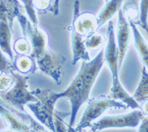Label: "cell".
I'll return each instance as SVG.
<instances>
[{"label": "cell", "instance_id": "6da1fadb", "mask_svg": "<svg viewBox=\"0 0 148 132\" xmlns=\"http://www.w3.org/2000/svg\"><path fill=\"white\" fill-rule=\"evenodd\" d=\"M104 62V49L102 48L93 59L90 61L83 60L81 69L69 87L64 91L57 93L58 98L67 97L71 102L70 131H75L73 126L76 121L77 112L80 107L89 100L91 88L97 79Z\"/></svg>", "mask_w": 148, "mask_h": 132}, {"label": "cell", "instance_id": "7a4b0ae2", "mask_svg": "<svg viewBox=\"0 0 148 132\" xmlns=\"http://www.w3.org/2000/svg\"><path fill=\"white\" fill-rule=\"evenodd\" d=\"M104 59L110 70L112 80H113L110 94L108 97L113 100H121L129 108L141 110L140 104L137 102L133 97L130 96L129 94L123 88L119 79V68L118 47L116 43L114 27H113V23L112 21H110L109 25H108V43H107L106 47L104 49Z\"/></svg>", "mask_w": 148, "mask_h": 132}, {"label": "cell", "instance_id": "3957f363", "mask_svg": "<svg viewBox=\"0 0 148 132\" xmlns=\"http://www.w3.org/2000/svg\"><path fill=\"white\" fill-rule=\"evenodd\" d=\"M39 100L37 102H29L26 106L30 109L37 120L45 127L55 131L53 122V114L55 109L54 105L59 100L57 93L52 91L50 89H37L32 91Z\"/></svg>", "mask_w": 148, "mask_h": 132}, {"label": "cell", "instance_id": "277c9868", "mask_svg": "<svg viewBox=\"0 0 148 132\" xmlns=\"http://www.w3.org/2000/svg\"><path fill=\"white\" fill-rule=\"evenodd\" d=\"M15 82L9 90L0 93V98L10 108L18 111L27 113L25 107L29 102H37L39 99L28 90L27 80L28 76L13 71Z\"/></svg>", "mask_w": 148, "mask_h": 132}, {"label": "cell", "instance_id": "5b68a950", "mask_svg": "<svg viewBox=\"0 0 148 132\" xmlns=\"http://www.w3.org/2000/svg\"><path fill=\"white\" fill-rule=\"evenodd\" d=\"M127 105L123 102H119L106 96L90 99L81 121L75 129V131H82L86 128L89 127L92 121L99 117L108 109H127Z\"/></svg>", "mask_w": 148, "mask_h": 132}, {"label": "cell", "instance_id": "8992f818", "mask_svg": "<svg viewBox=\"0 0 148 132\" xmlns=\"http://www.w3.org/2000/svg\"><path fill=\"white\" fill-rule=\"evenodd\" d=\"M34 61L38 69L51 76L57 85H60L62 79V68L66 61L63 55L53 52L47 47L35 57Z\"/></svg>", "mask_w": 148, "mask_h": 132}, {"label": "cell", "instance_id": "52a82bcc", "mask_svg": "<svg viewBox=\"0 0 148 132\" xmlns=\"http://www.w3.org/2000/svg\"><path fill=\"white\" fill-rule=\"evenodd\" d=\"M145 116L142 110L135 109L133 111L125 114L103 117L97 122H91L89 127L91 131L112 128H136L141 123Z\"/></svg>", "mask_w": 148, "mask_h": 132}, {"label": "cell", "instance_id": "ba28073f", "mask_svg": "<svg viewBox=\"0 0 148 132\" xmlns=\"http://www.w3.org/2000/svg\"><path fill=\"white\" fill-rule=\"evenodd\" d=\"M17 19L20 23L24 37L30 42L31 45V53L30 56L34 60L35 57L48 47V38L44 30L41 29L39 25L35 26L27 19L25 16L20 14L17 16Z\"/></svg>", "mask_w": 148, "mask_h": 132}, {"label": "cell", "instance_id": "9c48e42d", "mask_svg": "<svg viewBox=\"0 0 148 132\" xmlns=\"http://www.w3.org/2000/svg\"><path fill=\"white\" fill-rule=\"evenodd\" d=\"M80 3L79 0L74 2L73 17L72 25L76 32L79 33L83 37H87L91 33L97 31V20L96 16L92 13L85 12L80 14Z\"/></svg>", "mask_w": 148, "mask_h": 132}, {"label": "cell", "instance_id": "30bf717a", "mask_svg": "<svg viewBox=\"0 0 148 132\" xmlns=\"http://www.w3.org/2000/svg\"><path fill=\"white\" fill-rule=\"evenodd\" d=\"M118 24H117V39H118L119 68H121L124 58L128 49L130 40V24L127 21L121 8L118 11Z\"/></svg>", "mask_w": 148, "mask_h": 132}, {"label": "cell", "instance_id": "8fae6325", "mask_svg": "<svg viewBox=\"0 0 148 132\" xmlns=\"http://www.w3.org/2000/svg\"><path fill=\"white\" fill-rule=\"evenodd\" d=\"M68 29L71 32V47L73 51L72 64L75 65L79 60L90 61V56L88 51V47L86 46L84 37L76 32L72 24L69 26Z\"/></svg>", "mask_w": 148, "mask_h": 132}, {"label": "cell", "instance_id": "7c38bea8", "mask_svg": "<svg viewBox=\"0 0 148 132\" xmlns=\"http://www.w3.org/2000/svg\"><path fill=\"white\" fill-rule=\"evenodd\" d=\"M0 114L5 125L14 131H32L30 127L21 120L16 113L12 111L9 108H5L0 102Z\"/></svg>", "mask_w": 148, "mask_h": 132}, {"label": "cell", "instance_id": "4fadbf2b", "mask_svg": "<svg viewBox=\"0 0 148 132\" xmlns=\"http://www.w3.org/2000/svg\"><path fill=\"white\" fill-rule=\"evenodd\" d=\"M12 27L7 19H0V48L10 60H14V51L11 46Z\"/></svg>", "mask_w": 148, "mask_h": 132}, {"label": "cell", "instance_id": "5bb4252c", "mask_svg": "<svg viewBox=\"0 0 148 132\" xmlns=\"http://www.w3.org/2000/svg\"><path fill=\"white\" fill-rule=\"evenodd\" d=\"M22 13V5L18 0H0V19H7L12 26L14 19Z\"/></svg>", "mask_w": 148, "mask_h": 132}, {"label": "cell", "instance_id": "9a60e30c", "mask_svg": "<svg viewBox=\"0 0 148 132\" xmlns=\"http://www.w3.org/2000/svg\"><path fill=\"white\" fill-rule=\"evenodd\" d=\"M130 26L131 27L133 31L136 49L138 52L141 63L148 70V44L140 34L134 22H130Z\"/></svg>", "mask_w": 148, "mask_h": 132}, {"label": "cell", "instance_id": "2e32d148", "mask_svg": "<svg viewBox=\"0 0 148 132\" xmlns=\"http://www.w3.org/2000/svg\"><path fill=\"white\" fill-rule=\"evenodd\" d=\"M124 0H110L106 2L99 14L96 17L97 20V29H99L108 20L113 17L116 12L121 9Z\"/></svg>", "mask_w": 148, "mask_h": 132}, {"label": "cell", "instance_id": "e0dca14e", "mask_svg": "<svg viewBox=\"0 0 148 132\" xmlns=\"http://www.w3.org/2000/svg\"><path fill=\"white\" fill-rule=\"evenodd\" d=\"M14 65L16 70L24 74L29 72L34 73L37 69L35 61L30 57V55H21L14 60Z\"/></svg>", "mask_w": 148, "mask_h": 132}, {"label": "cell", "instance_id": "ac0fdd59", "mask_svg": "<svg viewBox=\"0 0 148 132\" xmlns=\"http://www.w3.org/2000/svg\"><path fill=\"white\" fill-rule=\"evenodd\" d=\"M133 97L139 104L148 100V73L145 66L142 68L141 81Z\"/></svg>", "mask_w": 148, "mask_h": 132}, {"label": "cell", "instance_id": "d6986e66", "mask_svg": "<svg viewBox=\"0 0 148 132\" xmlns=\"http://www.w3.org/2000/svg\"><path fill=\"white\" fill-rule=\"evenodd\" d=\"M105 42L104 36L97 31L91 33L85 38V44L88 49L96 51L103 45Z\"/></svg>", "mask_w": 148, "mask_h": 132}, {"label": "cell", "instance_id": "ffe728a7", "mask_svg": "<svg viewBox=\"0 0 148 132\" xmlns=\"http://www.w3.org/2000/svg\"><path fill=\"white\" fill-rule=\"evenodd\" d=\"M31 45L26 38H19L14 44V51L19 55H30L31 53Z\"/></svg>", "mask_w": 148, "mask_h": 132}, {"label": "cell", "instance_id": "44dd1931", "mask_svg": "<svg viewBox=\"0 0 148 132\" xmlns=\"http://www.w3.org/2000/svg\"><path fill=\"white\" fill-rule=\"evenodd\" d=\"M15 76L13 71L10 72H4L0 74V93L7 91L15 82Z\"/></svg>", "mask_w": 148, "mask_h": 132}, {"label": "cell", "instance_id": "7402d4cb", "mask_svg": "<svg viewBox=\"0 0 148 132\" xmlns=\"http://www.w3.org/2000/svg\"><path fill=\"white\" fill-rule=\"evenodd\" d=\"M139 8V20L138 23L148 34V0H141Z\"/></svg>", "mask_w": 148, "mask_h": 132}, {"label": "cell", "instance_id": "603a6c76", "mask_svg": "<svg viewBox=\"0 0 148 132\" xmlns=\"http://www.w3.org/2000/svg\"><path fill=\"white\" fill-rule=\"evenodd\" d=\"M71 114V112H70ZM69 113H62L55 111L53 114V122L55 131H70L69 125H66L64 122V117Z\"/></svg>", "mask_w": 148, "mask_h": 132}, {"label": "cell", "instance_id": "cb8c5ba5", "mask_svg": "<svg viewBox=\"0 0 148 132\" xmlns=\"http://www.w3.org/2000/svg\"><path fill=\"white\" fill-rule=\"evenodd\" d=\"M21 2L23 3L25 6V9L28 16L29 20L32 22L34 25H39L36 13V10L34 6V0H21Z\"/></svg>", "mask_w": 148, "mask_h": 132}, {"label": "cell", "instance_id": "d4e9b609", "mask_svg": "<svg viewBox=\"0 0 148 132\" xmlns=\"http://www.w3.org/2000/svg\"><path fill=\"white\" fill-rule=\"evenodd\" d=\"M54 0H34V6L36 10L46 12L52 9Z\"/></svg>", "mask_w": 148, "mask_h": 132}, {"label": "cell", "instance_id": "484cf974", "mask_svg": "<svg viewBox=\"0 0 148 132\" xmlns=\"http://www.w3.org/2000/svg\"><path fill=\"white\" fill-rule=\"evenodd\" d=\"M14 70V64L5 56L4 53L0 48V72H10Z\"/></svg>", "mask_w": 148, "mask_h": 132}, {"label": "cell", "instance_id": "4316f807", "mask_svg": "<svg viewBox=\"0 0 148 132\" xmlns=\"http://www.w3.org/2000/svg\"><path fill=\"white\" fill-rule=\"evenodd\" d=\"M138 131H148V117L145 116L141 120Z\"/></svg>", "mask_w": 148, "mask_h": 132}, {"label": "cell", "instance_id": "83f0119b", "mask_svg": "<svg viewBox=\"0 0 148 132\" xmlns=\"http://www.w3.org/2000/svg\"><path fill=\"white\" fill-rule=\"evenodd\" d=\"M59 2L60 0H54L53 4V7L51 9V12L55 16L58 15L59 13Z\"/></svg>", "mask_w": 148, "mask_h": 132}, {"label": "cell", "instance_id": "f1b7e54d", "mask_svg": "<svg viewBox=\"0 0 148 132\" xmlns=\"http://www.w3.org/2000/svg\"><path fill=\"white\" fill-rule=\"evenodd\" d=\"M141 105H141V110L143 111L144 114H145V116H148V100L141 102Z\"/></svg>", "mask_w": 148, "mask_h": 132}, {"label": "cell", "instance_id": "f546056e", "mask_svg": "<svg viewBox=\"0 0 148 132\" xmlns=\"http://www.w3.org/2000/svg\"><path fill=\"white\" fill-rule=\"evenodd\" d=\"M104 1H105V3H106V2H108V1H110V0H104Z\"/></svg>", "mask_w": 148, "mask_h": 132}, {"label": "cell", "instance_id": "4dcf8cb0", "mask_svg": "<svg viewBox=\"0 0 148 132\" xmlns=\"http://www.w3.org/2000/svg\"><path fill=\"white\" fill-rule=\"evenodd\" d=\"M147 117H148V116H147Z\"/></svg>", "mask_w": 148, "mask_h": 132}]
</instances>
